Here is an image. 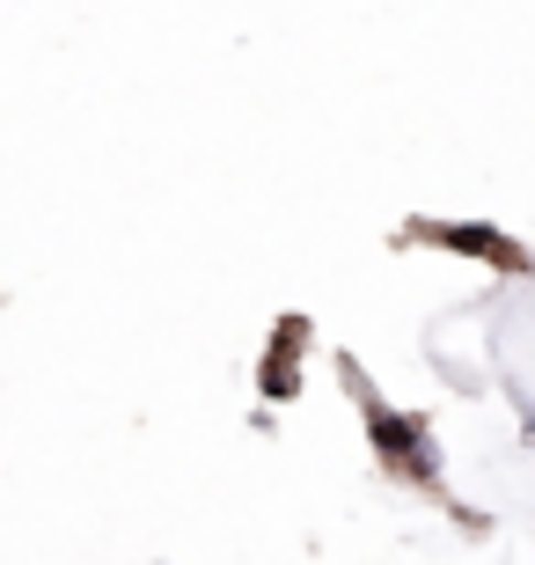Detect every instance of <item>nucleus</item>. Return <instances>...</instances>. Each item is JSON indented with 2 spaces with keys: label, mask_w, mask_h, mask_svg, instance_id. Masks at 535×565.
<instances>
[{
  "label": "nucleus",
  "mask_w": 535,
  "mask_h": 565,
  "mask_svg": "<svg viewBox=\"0 0 535 565\" xmlns=\"http://www.w3.org/2000/svg\"><path fill=\"white\" fill-rule=\"evenodd\" d=\"M367 434L389 448L411 478H432V448H426V426L418 419H396V412H382V404H367Z\"/></svg>",
  "instance_id": "f257e3e1"
},
{
  "label": "nucleus",
  "mask_w": 535,
  "mask_h": 565,
  "mask_svg": "<svg viewBox=\"0 0 535 565\" xmlns=\"http://www.w3.org/2000/svg\"><path fill=\"white\" fill-rule=\"evenodd\" d=\"M454 243V250H477V257H499V265H514V250L499 243V235H470V228H440Z\"/></svg>",
  "instance_id": "f03ea898"
},
{
  "label": "nucleus",
  "mask_w": 535,
  "mask_h": 565,
  "mask_svg": "<svg viewBox=\"0 0 535 565\" xmlns=\"http://www.w3.org/2000/svg\"><path fill=\"white\" fill-rule=\"evenodd\" d=\"M528 434H535V419H528Z\"/></svg>",
  "instance_id": "7ed1b4c3"
}]
</instances>
